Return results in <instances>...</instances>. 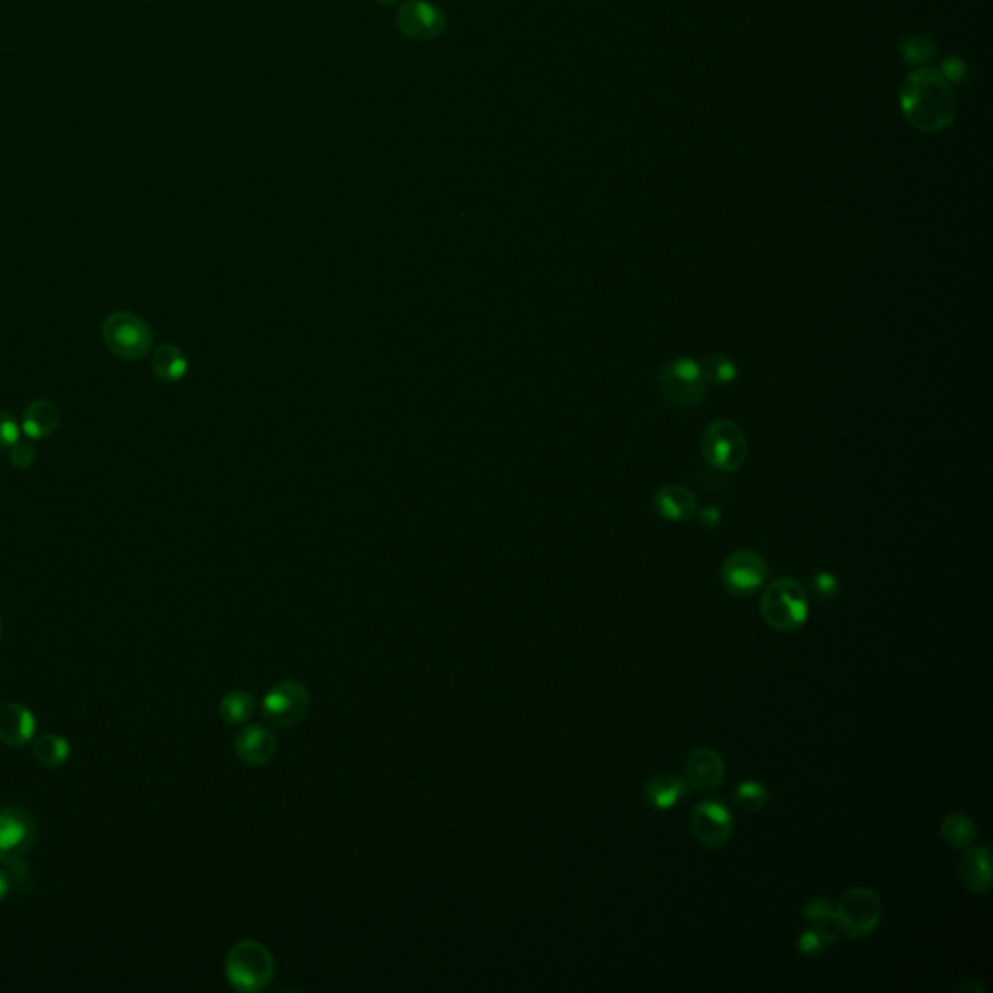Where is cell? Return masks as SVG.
<instances>
[{
  "instance_id": "1",
  "label": "cell",
  "mask_w": 993,
  "mask_h": 993,
  "mask_svg": "<svg viewBox=\"0 0 993 993\" xmlns=\"http://www.w3.org/2000/svg\"><path fill=\"white\" fill-rule=\"evenodd\" d=\"M900 109L916 129L941 132L957 119V97L939 70L920 68L900 86Z\"/></svg>"
},
{
  "instance_id": "2",
  "label": "cell",
  "mask_w": 993,
  "mask_h": 993,
  "mask_svg": "<svg viewBox=\"0 0 993 993\" xmlns=\"http://www.w3.org/2000/svg\"><path fill=\"white\" fill-rule=\"evenodd\" d=\"M759 611L770 629L794 633L809 617V598L796 578H776L763 592Z\"/></svg>"
},
{
  "instance_id": "3",
  "label": "cell",
  "mask_w": 993,
  "mask_h": 993,
  "mask_svg": "<svg viewBox=\"0 0 993 993\" xmlns=\"http://www.w3.org/2000/svg\"><path fill=\"white\" fill-rule=\"evenodd\" d=\"M225 976L239 992H260L274 976V957L258 941L235 943L225 957Z\"/></svg>"
},
{
  "instance_id": "4",
  "label": "cell",
  "mask_w": 993,
  "mask_h": 993,
  "mask_svg": "<svg viewBox=\"0 0 993 993\" xmlns=\"http://www.w3.org/2000/svg\"><path fill=\"white\" fill-rule=\"evenodd\" d=\"M101 334L107 350L125 361H138L152 352L154 332L142 317L130 311H115L105 317Z\"/></svg>"
},
{
  "instance_id": "5",
  "label": "cell",
  "mask_w": 993,
  "mask_h": 993,
  "mask_svg": "<svg viewBox=\"0 0 993 993\" xmlns=\"http://www.w3.org/2000/svg\"><path fill=\"white\" fill-rule=\"evenodd\" d=\"M883 918L881 898L867 887H854L838 900L833 912L834 928L848 939L871 935Z\"/></svg>"
},
{
  "instance_id": "6",
  "label": "cell",
  "mask_w": 993,
  "mask_h": 993,
  "mask_svg": "<svg viewBox=\"0 0 993 993\" xmlns=\"http://www.w3.org/2000/svg\"><path fill=\"white\" fill-rule=\"evenodd\" d=\"M701 452L718 472H737L747 458V437L736 421H712L703 433Z\"/></svg>"
},
{
  "instance_id": "7",
  "label": "cell",
  "mask_w": 993,
  "mask_h": 993,
  "mask_svg": "<svg viewBox=\"0 0 993 993\" xmlns=\"http://www.w3.org/2000/svg\"><path fill=\"white\" fill-rule=\"evenodd\" d=\"M662 396L677 408L691 410L705 400L706 379L701 365L691 357L670 361L660 375Z\"/></svg>"
},
{
  "instance_id": "8",
  "label": "cell",
  "mask_w": 993,
  "mask_h": 993,
  "mask_svg": "<svg viewBox=\"0 0 993 993\" xmlns=\"http://www.w3.org/2000/svg\"><path fill=\"white\" fill-rule=\"evenodd\" d=\"M37 838L32 815L14 805L0 807V864L20 867Z\"/></svg>"
},
{
  "instance_id": "9",
  "label": "cell",
  "mask_w": 993,
  "mask_h": 993,
  "mask_svg": "<svg viewBox=\"0 0 993 993\" xmlns=\"http://www.w3.org/2000/svg\"><path fill=\"white\" fill-rule=\"evenodd\" d=\"M309 701L311 699L305 685L293 679L280 681L266 693L262 701V714L278 728H291L305 718Z\"/></svg>"
},
{
  "instance_id": "10",
  "label": "cell",
  "mask_w": 993,
  "mask_h": 993,
  "mask_svg": "<svg viewBox=\"0 0 993 993\" xmlns=\"http://www.w3.org/2000/svg\"><path fill=\"white\" fill-rule=\"evenodd\" d=\"M769 567L765 559L753 549H739L732 553L720 571L722 586L732 596H751L767 580Z\"/></svg>"
},
{
  "instance_id": "11",
  "label": "cell",
  "mask_w": 993,
  "mask_h": 993,
  "mask_svg": "<svg viewBox=\"0 0 993 993\" xmlns=\"http://www.w3.org/2000/svg\"><path fill=\"white\" fill-rule=\"evenodd\" d=\"M691 831L706 848H722L730 842L734 815L724 801H701L691 813Z\"/></svg>"
},
{
  "instance_id": "12",
  "label": "cell",
  "mask_w": 993,
  "mask_h": 993,
  "mask_svg": "<svg viewBox=\"0 0 993 993\" xmlns=\"http://www.w3.org/2000/svg\"><path fill=\"white\" fill-rule=\"evenodd\" d=\"M396 24L400 32L414 41H431L447 28L445 12L429 2L408 0L398 8Z\"/></svg>"
},
{
  "instance_id": "13",
  "label": "cell",
  "mask_w": 993,
  "mask_h": 993,
  "mask_svg": "<svg viewBox=\"0 0 993 993\" xmlns=\"http://www.w3.org/2000/svg\"><path fill=\"white\" fill-rule=\"evenodd\" d=\"M685 780L691 790L710 792L724 784L726 765L718 751L710 747H697L685 761Z\"/></svg>"
},
{
  "instance_id": "14",
  "label": "cell",
  "mask_w": 993,
  "mask_h": 993,
  "mask_svg": "<svg viewBox=\"0 0 993 993\" xmlns=\"http://www.w3.org/2000/svg\"><path fill=\"white\" fill-rule=\"evenodd\" d=\"M37 732V720L28 706L20 703L0 705V741L8 747H24Z\"/></svg>"
},
{
  "instance_id": "15",
  "label": "cell",
  "mask_w": 993,
  "mask_h": 993,
  "mask_svg": "<svg viewBox=\"0 0 993 993\" xmlns=\"http://www.w3.org/2000/svg\"><path fill=\"white\" fill-rule=\"evenodd\" d=\"M961 885L972 895L992 889V854L986 846H968L959 865Z\"/></svg>"
},
{
  "instance_id": "16",
  "label": "cell",
  "mask_w": 993,
  "mask_h": 993,
  "mask_svg": "<svg viewBox=\"0 0 993 993\" xmlns=\"http://www.w3.org/2000/svg\"><path fill=\"white\" fill-rule=\"evenodd\" d=\"M235 751L245 765H266L276 753V736L264 726H249L235 739Z\"/></svg>"
},
{
  "instance_id": "17",
  "label": "cell",
  "mask_w": 993,
  "mask_h": 993,
  "mask_svg": "<svg viewBox=\"0 0 993 993\" xmlns=\"http://www.w3.org/2000/svg\"><path fill=\"white\" fill-rule=\"evenodd\" d=\"M654 507L658 514L670 522H685L697 511L695 495L683 485H664L654 495Z\"/></svg>"
},
{
  "instance_id": "18",
  "label": "cell",
  "mask_w": 993,
  "mask_h": 993,
  "mask_svg": "<svg viewBox=\"0 0 993 993\" xmlns=\"http://www.w3.org/2000/svg\"><path fill=\"white\" fill-rule=\"evenodd\" d=\"M689 784L685 778L675 774H660L646 782L644 798L650 807L658 811H668L689 794Z\"/></svg>"
},
{
  "instance_id": "19",
  "label": "cell",
  "mask_w": 993,
  "mask_h": 993,
  "mask_svg": "<svg viewBox=\"0 0 993 993\" xmlns=\"http://www.w3.org/2000/svg\"><path fill=\"white\" fill-rule=\"evenodd\" d=\"M61 423V412L51 400H35L32 402L24 417H22V433L28 435L32 441H41L51 437Z\"/></svg>"
},
{
  "instance_id": "20",
  "label": "cell",
  "mask_w": 993,
  "mask_h": 993,
  "mask_svg": "<svg viewBox=\"0 0 993 993\" xmlns=\"http://www.w3.org/2000/svg\"><path fill=\"white\" fill-rule=\"evenodd\" d=\"M32 753L35 761L41 767L59 769V767L65 765L68 757H70V743H68L66 737L53 734V732H47V734L33 737Z\"/></svg>"
},
{
  "instance_id": "21",
  "label": "cell",
  "mask_w": 993,
  "mask_h": 993,
  "mask_svg": "<svg viewBox=\"0 0 993 993\" xmlns=\"http://www.w3.org/2000/svg\"><path fill=\"white\" fill-rule=\"evenodd\" d=\"M152 369L161 381L177 383L187 375L189 361L177 346L163 344L152 355Z\"/></svg>"
},
{
  "instance_id": "22",
  "label": "cell",
  "mask_w": 993,
  "mask_h": 993,
  "mask_svg": "<svg viewBox=\"0 0 993 993\" xmlns=\"http://www.w3.org/2000/svg\"><path fill=\"white\" fill-rule=\"evenodd\" d=\"M976 836H978V831H976L974 821L962 813H953V815L945 817L941 823V838L953 850H962V848L972 846Z\"/></svg>"
},
{
  "instance_id": "23",
  "label": "cell",
  "mask_w": 993,
  "mask_h": 993,
  "mask_svg": "<svg viewBox=\"0 0 993 993\" xmlns=\"http://www.w3.org/2000/svg\"><path fill=\"white\" fill-rule=\"evenodd\" d=\"M836 939H838V933H834L831 929L811 926V928L801 931L800 939H798V951L803 957L813 959V957H819L825 951H829L836 943Z\"/></svg>"
},
{
  "instance_id": "24",
  "label": "cell",
  "mask_w": 993,
  "mask_h": 993,
  "mask_svg": "<svg viewBox=\"0 0 993 993\" xmlns=\"http://www.w3.org/2000/svg\"><path fill=\"white\" fill-rule=\"evenodd\" d=\"M255 699L245 691H231L220 703V714L227 724H243L253 716Z\"/></svg>"
},
{
  "instance_id": "25",
  "label": "cell",
  "mask_w": 993,
  "mask_h": 993,
  "mask_svg": "<svg viewBox=\"0 0 993 993\" xmlns=\"http://www.w3.org/2000/svg\"><path fill=\"white\" fill-rule=\"evenodd\" d=\"M701 369H703L706 381H710L714 385H732L737 379V365L734 363V359H730L724 353L706 355Z\"/></svg>"
},
{
  "instance_id": "26",
  "label": "cell",
  "mask_w": 993,
  "mask_h": 993,
  "mask_svg": "<svg viewBox=\"0 0 993 993\" xmlns=\"http://www.w3.org/2000/svg\"><path fill=\"white\" fill-rule=\"evenodd\" d=\"M734 801H736L737 807H741L745 811H761L769 801V790L761 782L747 780V782H741L737 786L736 792H734Z\"/></svg>"
},
{
  "instance_id": "27",
  "label": "cell",
  "mask_w": 993,
  "mask_h": 993,
  "mask_svg": "<svg viewBox=\"0 0 993 993\" xmlns=\"http://www.w3.org/2000/svg\"><path fill=\"white\" fill-rule=\"evenodd\" d=\"M833 912V904L827 898H811L803 908V918L811 926L829 928V924H833Z\"/></svg>"
},
{
  "instance_id": "28",
  "label": "cell",
  "mask_w": 993,
  "mask_h": 993,
  "mask_svg": "<svg viewBox=\"0 0 993 993\" xmlns=\"http://www.w3.org/2000/svg\"><path fill=\"white\" fill-rule=\"evenodd\" d=\"M902 55L910 65H924L933 57V43L926 37H910L902 45Z\"/></svg>"
},
{
  "instance_id": "29",
  "label": "cell",
  "mask_w": 993,
  "mask_h": 993,
  "mask_svg": "<svg viewBox=\"0 0 993 993\" xmlns=\"http://www.w3.org/2000/svg\"><path fill=\"white\" fill-rule=\"evenodd\" d=\"M811 588L819 600H834L840 594V580L833 573L821 571L811 578Z\"/></svg>"
},
{
  "instance_id": "30",
  "label": "cell",
  "mask_w": 993,
  "mask_h": 993,
  "mask_svg": "<svg viewBox=\"0 0 993 993\" xmlns=\"http://www.w3.org/2000/svg\"><path fill=\"white\" fill-rule=\"evenodd\" d=\"M22 427L6 412H0V450L10 449L20 441Z\"/></svg>"
},
{
  "instance_id": "31",
  "label": "cell",
  "mask_w": 993,
  "mask_h": 993,
  "mask_svg": "<svg viewBox=\"0 0 993 993\" xmlns=\"http://www.w3.org/2000/svg\"><path fill=\"white\" fill-rule=\"evenodd\" d=\"M8 458H10V464L24 470L28 466H32L35 462V449H33L30 443H22L18 441L14 447L8 449Z\"/></svg>"
},
{
  "instance_id": "32",
  "label": "cell",
  "mask_w": 993,
  "mask_h": 993,
  "mask_svg": "<svg viewBox=\"0 0 993 993\" xmlns=\"http://www.w3.org/2000/svg\"><path fill=\"white\" fill-rule=\"evenodd\" d=\"M699 520H701V524H703L705 528H716V526L722 522V513H720V509H718V507L708 505L705 509H701V513H699Z\"/></svg>"
},
{
  "instance_id": "33",
  "label": "cell",
  "mask_w": 993,
  "mask_h": 993,
  "mask_svg": "<svg viewBox=\"0 0 993 993\" xmlns=\"http://www.w3.org/2000/svg\"><path fill=\"white\" fill-rule=\"evenodd\" d=\"M941 74L945 76V80H961L964 76V65L959 59H949V61H945Z\"/></svg>"
},
{
  "instance_id": "34",
  "label": "cell",
  "mask_w": 993,
  "mask_h": 993,
  "mask_svg": "<svg viewBox=\"0 0 993 993\" xmlns=\"http://www.w3.org/2000/svg\"><path fill=\"white\" fill-rule=\"evenodd\" d=\"M8 893H10V879H8L6 871L0 869V902L8 897Z\"/></svg>"
},
{
  "instance_id": "35",
  "label": "cell",
  "mask_w": 993,
  "mask_h": 993,
  "mask_svg": "<svg viewBox=\"0 0 993 993\" xmlns=\"http://www.w3.org/2000/svg\"><path fill=\"white\" fill-rule=\"evenodd\" d=\"M379 2H381V4H386V6H392V4H396V2H400V0H379Z\"/></svg>"
},
{
  "instance_id": "36",
  "label": "cell",
  "mask_w": 993,
  "mask_h": 993,
  "mask_svg": "<svg viewBox=\"0 0 993 993\" xmlns=\"http://www.w3.org/2000/svg\"><path fill=\"white\" fill-rule=\"evenodd\" d=\"M0 641H2V619H0Z\"/></svg>"
}]
</instances>
